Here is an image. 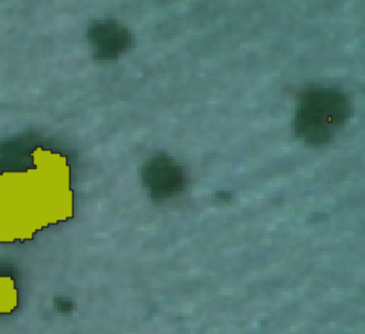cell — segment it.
I'll return each mask as SVG.
<instances>
[{
	"instance_id": "cell-1",
	"label": "cell",
	"mask_w": 365,
	"mask_h": 334,
	"mask_svg": "<svg viewBox=\"0 0 365 334\" xmlns=\"http://www.w3.org/2000/svg\"><path fill=\"white\" fill-rule=\"evenodd\" d=\"M350 113V101L340 89L312 87L300 97L294 118L295 135L309 146H322L346 124Z\"/></svg>"
},
{
	"instance_id": "cell-2",
	"label": "cell",
	"mask_w": 365,
	"mask_h": 334,
	"mask_svg": "<svg viewBox=\"0 0 365 334\" xmlns=\"http://www.w3.org/2000/svg\"><path fill=\"white\" fill-rule=\"evenodd\" d=\"M143 180L155 199H164L184 190L187 176L181 165L170 156L161 155L147 162L143 168Z\"/></svg>"
},
{
	"instance_id": "cell-3",
	"label": "cell",
	"mask_w": 365,
	"mask_h": 334,
	"mask_svg": "<svg viewBox=\"0 0 365 334\" xmlns=\"http://www.w3.org/2000/svg\"><path fill=\"white\" fill-rule=\"evenodd\" d=\"M98 32L101 43V53L106 57H114L129 47L132 42L128 31L117 24L102 25Z\"/></svg>"
}]
</instances>
